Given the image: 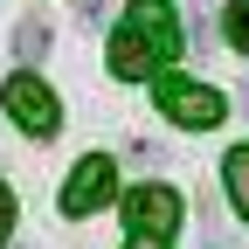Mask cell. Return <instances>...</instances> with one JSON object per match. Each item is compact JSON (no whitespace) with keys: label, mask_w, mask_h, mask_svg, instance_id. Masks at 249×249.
Returning <instances> with one entry per match:
<instances>
[{"label":"cell","mask_w":249,"mask_h":249,"mask_svg":"<svg viewBox=\"0 0 249 249\" xmlns=\"http://www.w3.org/2000/svg\"><path fill=\"white\" fill-rule=\"evenodd\" d=\"M180 55V21L166 0H132L118 21V35H111V76L124 83H139L152 70H166V62Z\"/></svg>","instance_id":"cell-1"},{"label":"cell","mask_w":249,"mask_h":249,"mask_svg":"<svg viewBox=\"0 0 249 249\" xmlns=\"http://www.w3.org/2000/svg\"><path fill=\"white\" fill-rule=\"evenodd\" d=\"M0 97H7V118L21 124L28 139H55L62 132V104H55V90L42 83V76H7V90H0Z\"/></svg>","instance_id":"cell-2"},{"label":"cell","mask_w":249,"mask_h":249,"mask_svg":"<svg viewBox=\"0 0 249 249\" xmlns=\"http://www.w3.org/2000/svg\"><path fill=\"white\" fill-rule=\"evenodd\" d=\"M160 111L173 124H187V132H208V124H222V90H208V83H187V76H160Z\"/></svg>","instance_id":"cell-3"},{"label":"cell","mask_w":249,"mask_h":249,"mask_svg":"<svg viewBox=\"0 0 249 249\" xmlns=\"http://www.w3.org/2000/svg\"><path fill=\"white\" fill-rule=\"evenodd\" d=\"M111 194H118V166L104 160V152H90V160H76V173L62 180V214L83 222V214H97Z\"/></svg>","instance_id":"cell-4"},{"label":"cell","mask_w":249,"mask_h":249,"mask_svg":"<svg viewBox=\"0 0 249 249\" xmlns=\"http://www.w3.org/2000/svg\"><path fill=\"white\" fill-rule=\"evenodd\" d=\"M124 222H132V235H173L180 229V194L173 187H132L124 194Z\"/></svg>","instance_id":"cell-5"},{"label":"cell","mask_w":249,"mask_h":249,"mask_svg":"<svg viewBox=\"0 0 249 249\" xmlns=\"http://www.w3.org/2000/svg\"><path fill=\"white\" fill-rule=\"evenodd\" d=\"M222 180H229V201H235V214L249 222V145H235V152H229V166H222Z\"/></svg>","instance_id":"cell-6"},{"label":"cell","mask_w":249,"mask_h":249,"mask_svg":"<svg viewBox=\"0 0 249 249\" xmlns=\"http://www.w3.org/2000/svg\"><path fill=\"white\" fill-rule=\"evenodd\" d=\"M222 35H229V49L249 55V0H229L222 7Z\"/></svg>","instance_id":"cell-7"},{"label":"cell","mask_w":249,"mask_h":249,"mask_svg":"<svg viewBox=\"0 0 249 249\" xmlns=\"http://www.w3.org/2000/svg\"><path fill=\"white\" fill-rule=\"evenodd\" d=\"M14 49H21V62H42V55H49V28H42V21H21V28H14Z\"/></svg>","instance_id":"cell-8"},{"label":"cell","mask_w":249,"mask_h":249,"mask_svg":"<svg viewBox=\"0 0 249 249\" xmlns=\"http://www.w3.org/2000/svg\"><path fill=\"white\" fill-rule=\"evenodd\" d=\"M14 235V194H7V180H0V242Z\"/></svg>","instance_id":"cell-9"},{"label":"cell","mask_w":249,"mask_h":249,"mask_svg":"<svg viewBox=\"0 0 249 249\" xmlns=\"http://www.w3.org/2000/svg\"><path fill=\"white\" fill-rule=\"evenodd\" d=\"M124 249H166V235H132Z\"/></svg>","instance_id":"cell-10"}]
</instances>
